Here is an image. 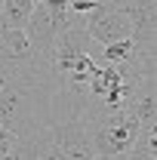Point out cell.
<instances>
[{
  "label": "cell",
  "instance_id": "6da1fadb",
  "mask_svg": "<svg viewBox=\"0 0 157 160\" xmlns=\"http://www.w3.org/2000/svg\"><path fill=\"white\" fill-rule=\"evenodd\" d=\"M83 28L96 43H111V40H123L133 37V25L129 19L120 12L111 0H96L86 12H83Z\"/></svg>",
  "mask_w": 157,
  "mask_h": 160
},
{
  "label": "cell",
  "instance_id": "7a4b0ae2",
  "mask_svg": "<svg viewBox=\"0 0 157 160\" xmlns=\"http://www.w3.org/2000/svg\"><path fill=\"white\" fill-rule=\"evenodd\" d=\"M71 22V9H59V6H46V3H34V12L25 25V34L31 40V49L37 52H49L53 40L59 37V31Z\"/></svg>",
  "mask_w": 157,
  "mask_h": 160
},
{
  "label": "cell",
  "instance_id": "3957f363",
  "mask_svg": "<svg viewBox=\"0 0 157 160\" xmlns=\"http://www.w3.org/2000/svg\"><path fill=\"white\" fill-rule=\"evenodd\" d=\"M37 0H0V25L6 28H25Z\"/></svg>",
  "mask_w": 157,
  "mask_h": 160
},
{
  "label": "cell",
  "instance_id": "277c9868",
  "mask_svg": "<svg viewBox=\"0 0 157 160\" xmlns=\"http://www.w3.org/2000/svg\"><path fill=\"white\" fill-rule=\"evenodd\" d=\"M133 52H136V43H133V37L102 43V56H105V62H111V65H120V62H126Z\"/></svg>",
  "mask_w": 157,
  "mask_h": 160
},
{
  "label": "cell",
  "instance_id": "5b68a950",
  "mask_svg": "<svg viewBox=\"0 0 157 160\" xmlns=\"http://www.w3.org/2000/svg\"><path fill=\"white\" fill-rule=\"evenodd\" d=\"M0 157H28V148L19 136H13L6 126H0Z\"/></svg>",
  "mask_w": 157,
  "mask_h": 160
},
{
  "label": "cell",
  "instance_id": "8992f818",
  "mask_svg": "<svg viewBox=\"0 0 157 160\" xmlns=\"http://www.w3.org/2000/svg\"><path fill=\"white\" fill-rule=\"evenodd\" d=\"M40 3H46V6H59V9H68V3H71V0H40Z\"/></svg>",
  "mask_w": 157,
  "mask_h": 160
}]
</instances>
